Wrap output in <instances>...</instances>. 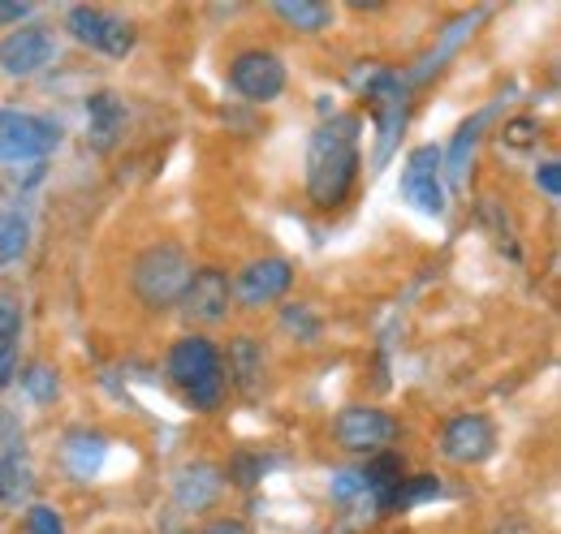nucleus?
<instances>
[{
	"label": "nucleus",
	"instance_id": "a211bd4d",
	"mask_svg": "<svg viewBox=\"0 0 561 534\" xmlns=\"http://www.w3.org/2000/svg\"><path fill=\"white\" fill-rule=\"evenodd\" d=\"M104 453H108V440L100 431H70V440H66V469L78 483H91L100 474V466H104Z\"/></svg>",
	"mask_w": 561,
	"mask_h": 534
},
{
	"label": "nucleus",
	"instance_id": "7c9ffc66",
	"mask_svg": "<svg viewBox=\"0 0 561 534\" xmlns=\"http://www.w3.org/2000/svg\"><path fill=\"white\" fill-rule=\"evenodd\" d=\"M333 496H337V500H358V496H363V474H358V469L333 474Z\"/></svg>",
	"mask_w": 561,
	"mask_h": 534
},
{
	"label": "nucleus",
	"instance_id": "f704fd0d",
	"mask_svg": "<svg viewBox=\"0 0 561 534\" xmlns=\"http://www.w3.org/2000/svg\"><path fill=\"white\" fill-rule=\"evenodd\" d=\"M191 534H251L247 531V522H238V518H216V522H208V526H199V531Z\"/></svg>",
	"mask_w": 561,
	"mask_h": 534
},
{
	"label": "nucleus",
	"instance_id": "39448f33",
	"mask_svg": "<svg viewBox=\"0 0 561 534\" xmlns=\"http://www.w3.org/2000/svg\"><path fill=\"white\" fill-rule=\"evenodd\" d=\"M61 147V126L35 113H0V160L9 164H44L48 151Z\"/></svg>",
	"mask_w": 561,
	"mask_h": 534
},
{
	"label": "nucleus",
	"instance_id": "20e7f679",
	"mask_svg": "<svg viewBox=\"0 0 561 534\" xmlns=\"http://www.w3.org/2000/svg\"><path fill=\"white\" fill-rule=\"evenodd\" d=\"M66 31H70L82 48L104 53V57H117V61L130 57L135 44H139L135 22H126L122 13L100 9V4H73L70 13H66Z\"/></svg>",
	"mask_w": 561,
	"mask_h": 534
},
{
	"label": "nucleus",
	"instance_id": "6ab92c4d",
	"mask_svg": "<svg viewBox=\"0 0 561 534\" xmlns=\"http://www.w3.org/2000/svg\"><path fill=\"white\" fill-rule=\"evenodd\" d=\"M273 13L302 35H320L333 26V4H324V0H277Z\"/></svg>",
	"mask_w": 561,
	"mask_h": 534
},
{
	"label": "nucleus",
	"instance_id": "f257e3e1",
	"mask_svg": "<svg viewBox=\"0 0 561 534\" xmlns=\"http://www.w3.org/2000/svg\"><path fill=\"white\" fill-rule=\"evenodd\" d=\"M358 130L363 121L358 117H333L324 121L320 130L311 134V147H307V195L320 211H333L342 207L346 195L358 182Z\"/></svg>",
	"mask_w": 561,
	"mask_h": 534
},
{
	"label": "nucleus",
	"instance_id": "aec40b11",
	"mask_svg": "<svg viewBox=\"0 0 561 534\" xmlns=\"http://www.w3.org/2000/svg\"><path fill=\"white\" fill-rule=\"evenodd\" d=\"M407 117H411L407 100H393V104H380V108H376V121H380V142H376L371 169H385V164H389V155L398 151V138H402V130H407Z\"/></svg>",
	"mask_w": 561,
	"mask_h": 534
},
{
	"label": "nucleus",
	"instance_id": "c9c22d12",
	"mask_svg": "<svg viewBox=\"0 0 561 534\" xmlns=\"http://www.w3.org/2000/svg\"><path fill=\"white\" fill-rule=\"evenodd\" d=\"M492 534H536V531H531L527 522H501V526H496Z\"/></svg>",
	"mask_w": 561,
	"mask_h": 534
},
{
	"label": "nucleus",
	"instance_id": "cd10ccee",
	"mask_svg": "<svg viewBox=\"0 0 561 534\" xmlns=\"http://www.w3.org/2000/svg\"><path fill=\"white\" fill-rule=\"evenodd\" d=\"M22 333V298L18 293H0V349L13 345Z\"/></svg>",
	"mask_w": 561,
	"mask_h": 534
},
{
	"label": "nucleus",
	"instance_id": "ddd939ff",
	"mask_svg": "<svg viewBox=\"0 0 561 534\" xmlns=\"http://www.w3.org/2000/svg\"><path fill=\"white\" fill-rule=\"evenodd\" d=\"M220 367H225V384H233L242 397H260L264 393L268 358H264V345L255 336H233L229 353L220 358Z\"/></svg>",
	"mask_w": 561,
	"mask_h": 534
},
{
	"label": "nucleus",
	"instance_id": "5701e85b",
	"mask_svg": "<svg viewBox=\"0 0 561 534\" xmlns=\"http://www.w3.org/2000/svg\"><path fill=\"white\" fill-rule=\"evenodd\" d=\"M280 328L289 336H298V340H320L324 333V324H320V315L311 311V306H302V302H289V306H280Z\"/></svg>",
	"mask_w": 561,
	"mask_h": 534
},
{
	"label": "nucleus",
	"instance_id": "f03ea898",
	"mask_svg": "<svg viewBox=\"0 0 561 534\" xmlns=\"http://www.w3.org/2000/svg\"><path fill=\"white\" fill-rule=\"evenodd\" d=\"M191 276H195V264L178 242H156L135 259L130 289H135V298L147 311H173L182 302Z\"/></svg>",
	"mask_w": 561,
	"mask_h": 534
},
{
	"label": "nucleus",
	"instance_id": "b1692460",
	"mask_svg": "<svg viewBox=\"0 0 561 534\" xmlns=\"http://www.w3.org/2000/svg\"><path fill=\"white\" fill-rule=\"evenodd\" d=\"M26 246H31V224H26L22 216H4V220H0V264L22 259Z\"/></svg>",
	"mask_w": 561,
	"mask_h": 534
},
{
	"label": "nucleus",
	"instance_id": "6e6552de",
	"mask_svg": "<svg viewBox=\"0 0 561 534\" xmlns=\"http://www.w3.org/2000/svg\"><path fill=\"white\" fill-rule=\"evenodd\" d=\"M402 199L415 202L423 216H445V177H440V147H415L402 169Z\"/></svg>",
	"mask_w": 561,
	"mask_h": 534
},
{
	"label": "nucleus",
	"instance_id": "f3484780",
	"mask_svg": "<svg viewBox=\"0 0 561 534\" xmlns=\"http://www.w3.org/2000/svg\"><path fill=\"white\" fill-rule=\"evenodd\" d=\"M480 22H484V9H476V13L458 18L454 26H445V35L436 39V48H432V53H423L420 61H415V69H407V73H402V86L411 91V86L427 82L432 73H440V69H445V61H449V57H454V53H458V48H462L471 35H476V26H480Z\"/></svg>",
	"mask_w": 561,
	"mask_h": 534
},
{
	"label": "nucleus",
	"instance_id": "1a4fd4ad",
	"mask_svg": "<svg viewBox=\"0 0 561 534\" xmlns=\"http://www.w3.org/2000/svg\"><path fill=\"white\" fill-rule=\"evenodd\" d=\"M492 449H496V427L484 414H458L440 431V453L454 466H480L492 457Z\"/></svg>",
	"mask_w": 561,
	"mask_h": 534
},
{
	"label": "nucleus",
	"instance_id": "9d476101",
	"mask_svg": "<svg viewBox=\"0 0 561 534\" xmlns=\"http://www.w3.org/2000/svg\"><path fill=\"white\" fill-rule=\"evenodd\" d=\"M53 57H57V39L48 26H18L0 39V69L9 78H31L53 66Z\"/></svg>",
	"mask_w": 561,
	"mask_h": 534
},
{
	"label": "nucleus",
	"instance_id": "4468645a",
	"mask_svg": "<svg viewBox=\"0 0 561 534\" xmlns=\"http://www.w3.org/2000/svg\"><path fill=\"white\" fill-rule=\"evenodd\" d=\"M126 121H130L126 100L113 95V91H95V95L87 100V142H91V151L108 155V151L122 142Z\"/></svg>",
	"mask_w": 561,
	"mask_h": 534
},
{
	"label": "nucleus",
	"instance_id": "423d86ee",
	"mask_svg": "<svg viewBox=\"0 0 561 534\" xmlns=\"http://www.w3.org/2000/svg\"><path fill=\"white\" fill-rule=\"evenodd\" d=\"M333 436L346 453L358 457H380L389 453V444L398 440V418L376 409V405H346L337 418H333Z\"/></svg>",
	"mask_w": 561,
	"mask_h": 534
},
{
	"label": "nucleus",
	"instance_id": "2eb2a0df",
	"mask_svg": "<svg viewBox=\"0 0 561 534\" xmlns=\"http://www.w3.org/2000/svg\"><path fill=\"white\" fill-rule=\"evenodd\" d=\"M492 113H496V104L480 108L471 121L458 126V134L449 138V147L440 151V177H445L454 190H462V182H467V169H471V160H476V147H480V138H484V126L492 121Z\"/></svg>",
	"mask_w": 561,
	"mask_h": 534
},
{
	"label": "nucleus",
	"instance_id": "473e14b6",
	"mask_svg": "<svg viewBox=\"0 0 561 534\" xmlns=\"http://www.w3.org/2000/svg\"><path fill=\"white\" fill-rule=\"evenodd\" d=\"M18 371H22V362H18V345H4V349H0V393L18 380Z\"/></svg>",
	"mask_w": 561,
	"mask_h": 534
},
{
	"label": "nucleus",
	"instance_id": "4be33fe9",
	"mask_svg": "<svg viewBox=\"0 0 561 534\" xmlns=\"http://www.w3.org/2000/svg\"><path fill=\"white\" fill-rule=\"evenodd\" d=\"M18 375H22V388H26V397L35 400V405H48V400H57V393H61V380H57V371L48 362H31Z\"/></svg>",
	"mask_w": 561,
	"mask_h": 534
},
{
	"label": "nucleus",
	"instance_id": "f8f14e48",
	"mask_svg": "<svg viewBox=\"0 0 561 534\" xmlns=\"http://www.w3.org/2000/svg\"><path fill=\"white\" fill-rule=\"evenodd\" d=\"M289 285H294L289 259H255L238 271V280L229 289H233V302H242L247 311H260V306L277 302Z\"/></svg>",
	"mask_w": 561,
	"mask_h": 534
},
{
	"label": "nucleus",
	"instance_id": "c85d7f7f",
	"mask_svg": "<svg viewBox=\"0 0 561 534\" xmlns=\"http://www.w3.org/2000/svg\"><path fill=\"white\" fill-rule=\"evenodd\" d=\"M264 469H268V462H264V457H251V453H238V457L229 462V478H233L238 487H255V483L264 478Z\"/></svg>",
	"mask_w": 561,
	"mask_h": 534
},
{
	"label": "nucleus",
	"instance_id": "0eeeda50",
	"mask_svg": "<svg viewBox=\"0 0 561 534\" xmlns=\"http://www.w3.org/2000/svg\"><path fill=\"white\" fill-rule=\"evenodd\" d=\"M229 86L251 100V104H273L280 91H285V66H280L277 53H264V48H247L229 61Z\"/></svg>",
	"mask_w": 561,
	"mask_h": 534
},
{
	"label": "nucleus",
	"instance_id": "393cba45",
	"mask_svg": "<svg viewBox=\"0 0 561 534\" xmlns=\"http://www.w3.org/2000/svg\"><path fill=\"white\" fill-rule=\"evenodd\" d=\"M26 457V427L13 409H0V462H22Z\"/></svg>",
	"mask_w": 561,
	"mask_h": 534
},
{
	"label": "nucleus",
	"instance_id": "bb28decb",
	"mask_svg": "<svg viewBox=\"0 0 561 534\" xmlns=\"http://www.w3.org/2000/svg\"><path fill=\"white\" fill-rule=\"evenodd\" d=\"M501 142H505V147H514V151L536 147V142H540V121H536V117H514V121H505Z\"/></svg>",
	"mask_w": 561,
	"mask_h": 534
},
{
	"label": "nucleus",
	"instance_id": "7ed1b4c3",
	"mask_svg": "<svg viewBox=\"0 0 561 534\" xmlns=\"http://www.w3.org/2000/svg\"><path fill=\"white\" fill-rule=\"evenodd\" d=\"M169 380L182 388V397L195 409H216L225 400V367H220V349L208 336H182L169 349Z\"/></svg>",
	"mask_w": 561,
	"mask_h": 534
},
{
	"label": "nucleus",
	"instance_id": "a878e982",
	"mask_svg": "<svg viewBox=\"0 0 561 534\" xmlns=\"http://www.w3.org/2000/svg\"><path fill=\"white\" fill-rule=\"evenodd\" d=\"M436 496H440V478H436V474H415V478H407L402 491H398V513H402V509H415L423 500H436Z\"/></svg>",
	"mask_w": 561,
	"mask_h": 534
},
{
	"label": "nucleus",
	"instance_id": "9b49d317",
	"mask_svg": "<svg viewBox=\"0 0 561 534\" xmlns=\"http://www.w3.org/2000/svg\"><path fill=\"white\" fill-rule=\"evenodd\" d=\"M182 315L191 324H220L233 306V289H229V276L220 267H195L186 293H182Z\"/></svg>",
	"mask_w": 561,
	"mask_h": 534
},
{
	"label": "nucleus",
	"instance_id": "72a5a7b5",
	"mask_svg": "<svg viewBox=\"0 0 561 534\" xmlns=\"http://www.w3.org/2000/svg\"><path fill=\"white\" fill-rule=\"evenodd\" d=\"M31 13H35L31 0H22V4H4V0H0V22H4V26H26Z\"/></svg>",
	"mask_w": 561,
	"mask_h": 534
},
{
	"label": "nucleus",
	"instance_id": "c756f323",
	"mask_svg": "<svg viewBox=\"0 0 561 534\" xmlns=\"http://www.w3.org/2000/svg\"><path fill=\"white\" fill-rule=\"evenodd\" d=\"M26 534H66V522H61L57 509L31 504V509H26Z\"/></svg>",
	"mask_w": 561,
	"mask_h": 534
},
{
	"label": "nucleus",
	"instance_id": "412c9836",
	"mask_svg": "<svg viewBox=\"0 0 561 534\" xmlns=\"http://www.w3.org/2000/svg\"><path fill=\"white\" fill-rule=\"evenodd\" d=\"M35 491V474L22 462H0V504H22Z\"/></svg>",
	"mask_w": 561,
	"mask_h": 534
},
{
	"label": "nucleus",
	"instance_id": "dca6fc26",
	"mask_svg": "<svg viewBox=\"0 0 561 534\" xmlns=\"http://www.w3.org/2000/svg\"><path fill=\"white\" fill-rule=\"evenodd\" d=\"M220 491H225V469L211 466V462H191V466L178 469V478H173V500L186 513L211 509Z\"/></svg>",
	"mask_w": 561,
	"mask_h": 534
},
{
	"label": "nucleus",
	"instance_id": "2f4dec72",
	"mask_svg": "<svg viewBox=\"0 0 561 534\" xmlns=\"http://www.w3.org/2000/svg\"><path fill=\"white\" fill-rule=\"evenodd\" d=\"M536 186H540L549 199H561V164L558 160H545V164L536 169Z\"/></svg>",
	"mask_w": 561,
	"mask_h": 534
}]
</instances>
